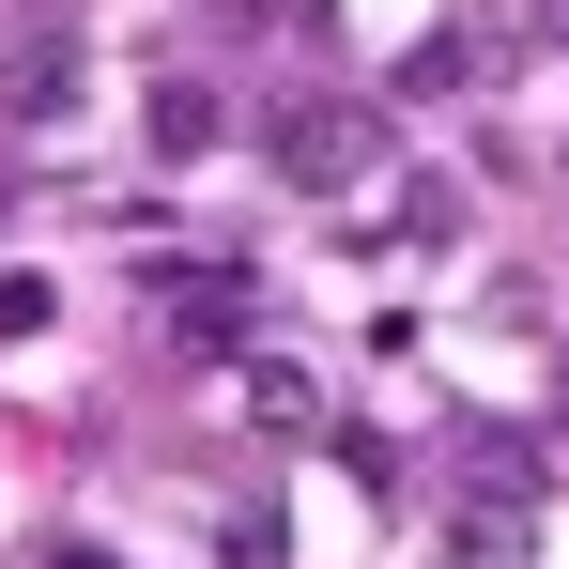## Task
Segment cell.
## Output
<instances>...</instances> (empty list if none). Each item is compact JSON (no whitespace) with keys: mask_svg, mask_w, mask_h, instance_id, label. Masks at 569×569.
I'll list each match as a JSON object with an SVG mask.
<instances>
[{"mask_svg":"<svg viewBox=\"0 0 569 569\" xmlns=\"http://www.w3.org/2000/svg\"><path fill=\"white\" fill-rule=\"evenodd\" d=\"M262 154H278V186L355 200V186L385 170V108H370V93H278V108H262Z\"/></svg>","mask_w":569,"mask_h":569,"instance_id":"6da1fadb","label":"cell"},{"mask_svg":"<svg viewBox=\"0 0 569 569\" xmlns=\"http://www.w3.org/2000/svg\"><path fill=\"white\" fill-rule=\"evenodd\" d=\"M231 400H247V431H262V447H323V385L292 370V355H247Z\"/></svg>","mask_w":569,"mask_h":569,"instance_id":"7a4b0ae2","label":"cell"},{"mask_svg":"<svg viewBox=\"0 0 569 569\" xmlns=\"http://www.w3.org/2000/svg\"><path fill=\"white\" fill-rule=\"evenodd\" d=\"M447 569H539V508L462 492V508H447Z\"/></svg>","mask_w":569,"mask_h":569,"instance_id":"3957f363","label":"cell"},{"mask_svg":"<svg viewBox=\"0 0 569 569\" xmlns=\"http://www.w3.org/2000/svg\"><path fill=\"white\" fill-rule=\"evenodd\" d=\"M231 139V93L216 78H154V154H216Z\"/></svg>","mask_w":569,"mask_h":569,"instance_id":"277c9868","label":"cell"},{"mask_svg":"<svg viewBox=\"0 0 569 569\" xmlns=\"http://www.w3.org/2000/svg\"><path fill=\"white\" fill-rule=\"evenodd\" d=\"M170 339H186V355H247V292H231V278H186Z\"/></svg>","mask_w":569,"mask_h":569,"instance_id":"5b68a950","label":"cell"},{"mask_svg":"<svg viewBox=\"0 0 569 569\" xmlns=\"http://www.w3.org/2000/svg\"><path fill=\"white\" fill-rule=\"evenodd\" d=\"M462 492H492V508H539V447H523V431H477V447H462Z\"/></svg>","mask_w":569,"mask_h":569,"instance_id":"8992f818","label":"cell"},{"mask_svg":"<svg viewBox=\"0 0 569 569\" xmlns=\"http://www.w3.org/2000/svg\"><path fill=\"white\" fill-rule=\"evenodd\" d=\"M216 569H292V508L278 492H247V508L216 523Z\"/></svg>","mask_w":569,"mask_h":569,"instance_id":"52a82bcc","label":"cell"},{"mask_svg":"<svg viewBox=\"0 0 569 569\" xmlns=\"http://www.w3.org/2000/svg\"><path fill=\"white\" fill-rule=\"evenodd\" d=\"M62 108H78V47H31L16 62V123H62Z\"/></svg>","mask_w":569,"mask_h":569,"instance_id":"ba28073f","label":"cell"},{"mask_svg":"<svg viewBox=\"0 0 569 569\" xmlns=\"http://www.w3.org/2000/svg\"><path fill=\"white\" fill-rule=\"evenodd\" d=\"M323 447H339V477H355L370 508H385V492H400V447H385V431H323Z\"/></svg>","mask_w":569,"mask_h":569,"instance_id":"9c48e42d","label":"cell"},{"mask_svg":"<svg viewBox=\"0 0 569 569\" xmlns=\"http://www.w3.org/2000/svg\"><path fill=\"white\" fill-rule=\"evenodd\" d=\"M47 323H62V292L31 278V262H16V278H0V339H47Z\"/></svg>","mask_w":569,"mask_h":569,"instance_id":"30bf717a","label":"cell"},{"mask_svg":"<svg viewBox=\"0 0 569 569\" xmlns=\"http://www.w3.org/2000/svg\"><path fill=\"white\" fill-rule=\"evenodd\" d=\"M47 569H108V555H93V539H62V555H47Z\"/></svg>","mask_w":569,"mask_h":569,"instance_id":"8fae6325","label":"cell"},{"mask_svg":"<svg viewBox=\"0 0 569 569\" xmlns=\"http://www.w3.org/2000/svg\"><path fill=\"white\" fill-rule=\"evenodd\" d=\"M0 216H16V170H0Z\"/></svg>","mask_w":569,"mask_h":569,"instance_id":"7c38bea8","label":"cell"}]
</instances>
